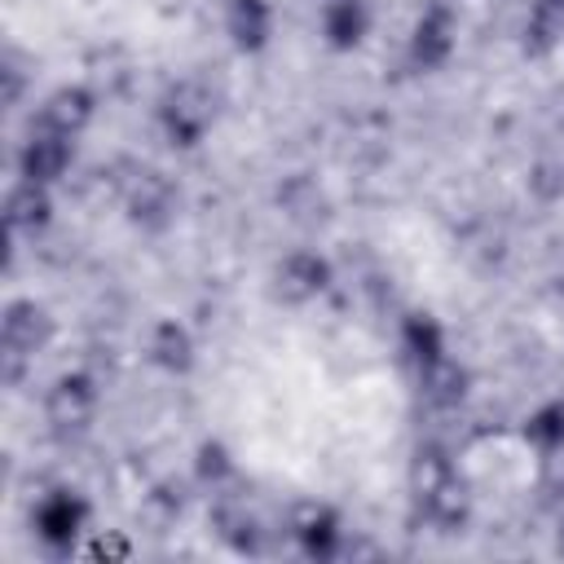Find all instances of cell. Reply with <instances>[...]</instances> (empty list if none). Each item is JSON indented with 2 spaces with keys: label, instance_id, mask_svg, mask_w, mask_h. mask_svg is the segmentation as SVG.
<instances>
[{
  "label": "cell",
  "instance_id": "6da1fadb",
  "mask_svg": "<svg viewBox=\"0 0 564 564\" xmlns=\"http://www.w3.org/2000/svg\"><path fill=\"white\" fill-rule=\"evenodd\" d=\"M405 494H410L414 511H419L432 529H441V533H454V529L467 520V498H463L454 458H449V449L436 445V441L414 445V454H410V463H405Z\"/></svg>",
  "mask_w": 564,
  "mask_h": 564
},
{
  "label": "cell",
  "instance_id": "7a4b0ae2",
  "mask_svg": "<svg viewBox=\"0 0 564 564\" xmlns=\"http://www.w3.org/2000/svg\"><path fill=\"white\" fill-rule=\"evenodd\" d=\"M216 123V93L203 79H176L159 97V128L176 150H194Z\"/></svg>",
  "mask_w": 564,
  "mask_h": 564
},
{
  "label": "cell",
  "instance_id": "3957f363",
  "mask_svg": "<svg viewBox=\"0 0 564 564\" xmlns=\"http://www.w3.org/2000/svg\"><path fill=\"white\" fill-rule=\"evenodd\" d=\"M97 405H101L97 379L84 375V370H70V375H57L48 383V392H44V423H48L53 436L75 441V436H84L97 423Z\"/></svg>",
  "mask_w": 564,
  "mask_h": 564
},
{
  "label": "cell",
  "instance_id": "277c9868",
  "mask_svg": "<svg viewBox=\"0 0 564 564\" xmlns=\"http://www.w3.org/2000/svg\"><path fill=\"white\" fill-rule=\"evenodd\" d=\"M48 344H53V313L31 295L9 300L0 317V348H4L9 375H18L22 361H35V352H44Z\"/></svg>",
  "mask_w": 564,
  "mask_h": 564
},
{
  "label": "cell",
  "instance_id": "5b68a950",
  "mask_svg": "<svg viewBox=\"0 0 564 564\" xmlns=\"http://www.w3.org/2000/svg\"><path fill=\"white\" fill-rule=\"evenodd\" d=\"M119 198H123V212L132 225L141 229H163L172 216H176V185L167 172L159 167H132L123 181H119Z\"/></svg>",
  "mask_w": 564,
  "mask_h": 564
},
{
  "label": "cell",
  "instance_id": "8992f818",
  "mask_svg": "<svg viewBox=\"0 0 564 564\" xmlns=\"http://www.w3.org/2000/svg\"><path fill=\"white\" fill-rule=\"evenodd\" d=\"M31 529L48 551H75V542L88 533V502L75 489H48L31 507Z\"/></svg>",
  "mask_w": 564,
  "mask_h": 564
},
{
  "label": "cell",
  "instance_id": "52a82bcc",
  "mask_svg": "<svg viewBox=\"0 0 564 564\" xmlns=\"http://www.w3.org/2000/svg\"><path fill=\"white\" fill-rule=\"evenodd\" d=\"M454 44H458V18L454 9L445 4H427L414 26H410V40H405V62L423 75L441 70L449 57H454Z\"/></svg>",
  "mask_w": 564,
  "mask_h": 564
},
{
  "label": "cell",
  "instance_id": "ba28073f",
  "mask_svg": "<svg viewBox=\"0 0 564 564\" xmlns=\"http://www.w3.org/2000/svg\"><path fill=\"white\" fill-rule=\"evenodd\" d=\"M335 282V269L322 251L313 247H300V251H286L278 264H273V295L291 308L300 304H313L317 295H326V286Z\"/></svg>",
  "mask_w": 564,
  "mask_h": 564
},
{
  "label": "cell",
  "instance_id": "9c48e42d",
  "mask_svg": "<svg viewBox=\"0 0 564 564\" xmlns=\"http://www.w3.org/2000/svg\"><path fill=\"white\" fill-rule=\"evenodd\" d=\"M75 163V137L48 132V128H31L26 141L18 145V176L40 181V185H57Z\"/></svg>",
  "mask_w": 564,
  "mask_h": 564
},
{
  "label": "cell",
  "instance_id": "30bf717a",
  "mask_svg": "<svg viewBox=\"0 0 564 564\" xmlns=\"http://www.w3.org/2000/svg\"><path fill=\"white\" fill-rule=\"evenodd\" d=\"M291 538L308 560H335L348 542L339 511L326 507V502H300L291 511Z\"/></svg>",
  "mask_w": 564,
  "mask_h": 564
},
{
  "label": "cell",
  "instance_id": "8fae6325",
  "mask_svg": "<svg viewBox=\"0 0 564 564\" xmlns=\"http://www.w3.org/2000/svg\"><path fill=\"white\" fill-rule=\"evenodd\" d=\"M97 115V97L84 88V84H62L53 88L35 115H31V128H48V132H62V137H79Z\"/></svg>",
  "mask_w": 564,
  "mask_h": 564
},
{
  "label": "cell",
  "instance_id": "7c38bea8",
  "mask_svg": "<svg viewBox=\"0 0 564 564\" xmlns=\"http://www.w3.org/2000/svg\"><path fill=\"white\" fill-rule=\"evenodd\" d=\"M48 220H53V185L18 176L9 185V194H4V225H9V234H31L35 238L40 229H48Z\"/></svg>",
  "mask_w": 564,
  "mask_h": 564
},
{
  "label": "cell",
  "instance_id": "4fadbf2b",
  "mask_svg": "<svg viewBox=\"0 0 564 564\" xmlns=\"http://www.w3.org/2000/svg\"><path fill=\"white\" fill-rule=\"evenodd\" d=\"M145 357L150 366H159L163 375H189L194 370V357H198V344L189 335L185 322L176 317H159L145 335Z\"/></svg>",
  "mask_w": 564,
  "mask_h": 564
},
{
  "label": "cell",
  "instance_id": "5bb4252c",
  "mask_svg": "<svg viewBox=\"0 0 564 564\" xmlns=\"http://www.w3.org/2000/svg\"><path fill=\"white\" fill-rule=\"evenodd\" d=\"M370 22L366 0H322V40L335 53H352L370 35Z\"/></svg>",
  "mask_w": 564,
  "mask_h": 564
},
{
  "label": "cell",
  "instance_id": "9a60e30c",
  "mask_svg": "<svg viewBox=\"0 0 564 564\" xmlns=\"http://www.w3.org/2000/svg\"><path fill=\"white\" fill-rule=\"evenodd\" d=\"M225 35L238 53H260L273 40V4L269 0H229L225 4Z\"/></svg>",
  "mask_w": 564,
  "mask_h": 564
},
{
  "label": "cell",
  "instance_id": "2e32d148",
  "mask_svg": "<svg viewBox=\"0 0 564 564\" xmlns=\"http://www.w3.org/2000/svg\"><path fill=\"white\" fill-rule=\"evenodd\" d=\"M467 388H471V375H467V366H463L458 357H449V352H441V357H432L427 366H419V392H423V401L436 405V410L463 405Z\"/></svg>",
  "mask_w": 564,
  "mask_h": 564
},
{
  "label": "cell",
  "instance_id": "e0dca14e",
  "mask_svg": "<svg viewBox=\"0 0 564 564\" xmlns=\"http://www.w3.org/2000/svg\"><path fill=\"white\" fill-rule=\"evenodd\" d=\"M564 44V0H533L524 18V53L546 57Z\"/></svg>",
  "mask_w": 564,
  "mask_h": 564
},
{
  "label": "cell",
  "instance_id": "ac0fdd59",
  "mask_svg": "<svg viewBox=\"0 0 564 564\" xmlns=\"http://www.w3.org/2000/svg\"><path fill=\"white\" fill-rule=\"evenodd\" d=\"M520 432H524V445H533L538 458L564 449V397H551L538 410H529V419H524Z\"/></svg>",
  "mask_w": 564,
  "mask_h": 564
},
{
  "label": "cell",
  "instance_id": "d6986e66",
  "mask_svg": "<svg viewBox=\"0 0 564 564\" xmlns=\"http://www.w3.org/2000/svg\"><path fill=\"white\" fill-rule=\"evenodd\" d=\"M401 348H405V357L414 361V370L427 366L432 357L445 352V330H441V322L427 317V313H410L405 326H401Z\"/></svg>",
  "mask_w": 564,
  "mask_h": 564
},
{
  "label": "cell",
  "instance_id": "ffe728a7",
  "mask_svg": "<svg viewBox=\"0 0 564 564\" xmlns=\"http://www.w3.org/2000/svg\"><path fill=\"white\" fill-rule=\"evenodd\" d=\"M194 480L207 485L212 494H220L229 480H234V454L225 441H203L194 449Z\"/></svg>",
  "mask_w": 564,
  "mask_h": 564
},
{
  "label": "cell",
  "instance_id": "44dd1931",
  "mask_svg": "<svg viewBox=\"0 0 564 564\" xmlns=\"http://www.w3.org/2000/svg\"><path fill=\"white\" fill-rule=\"evenodd\" d=\"M84 555H93V560H110V564H123V560H132V542H128L119 529H93V538L84 542Z\"/></svg>",
  "mask_w": 564,
  "mask_h": 564
},
{
  "label": "cell",
  "instance_id": "7402d4cb",
  "mask_svg": "<svg viewBox=\"0 0 564 564\" xmlns=\"http://www.w3.org/2000/svg\"><path fill=\"white\" fill-rule=\"evenodd\" d=\"M181 507H185V498H181V489L172 494V485H159V489L145 498V511H159V524H172V520L181 516Z\"/></svg>",
  "mask_w": 564,
  "mask_h": 564
},
{
  "label": "cell",
  "instance_id": "603a6c76",
  "mask_svg": "<svg viewBox=\"0 0 564 564\" xmlns=\"http://www.w3.org/2000/svg\"><path fill=\"white\" fill-rule=\"evenodd\" d=\"M542 494L564 502V449L555 454H542Z\"/></svg>",
  "mask_w": 564,
  "mask_h": 564
},
{
  "label": "cell",
  "instance_id": "cb8c5ba5",
  "mask_svg": "<svg viewBox=\"0 0 564 564\" xmlns=\"http://www.w3.org/2000/svg\"><path fill=\"white\" fill-rule=\"evenodd\" d=\"M22 84H26V79H22V66L9 57V62H4V106H18V101H22Z\"/></svg>",
  "mask_w": 564,
  "mask_h": 564
},
{
  "label": "cell",
  "instance_id": "d4e9b609",
  "mask_svg": "<svg viewBox=\"0 0 564 564\" xmlns=\"http://www.w3.org/2000/svg\"><path fill=\"white\" fill-rule=\"evenodd\" d=\"M560 546H564V511H560Z\"/></svg>",
  "mask_w": 564,
  "mask_h": 564
}]
</instances>
